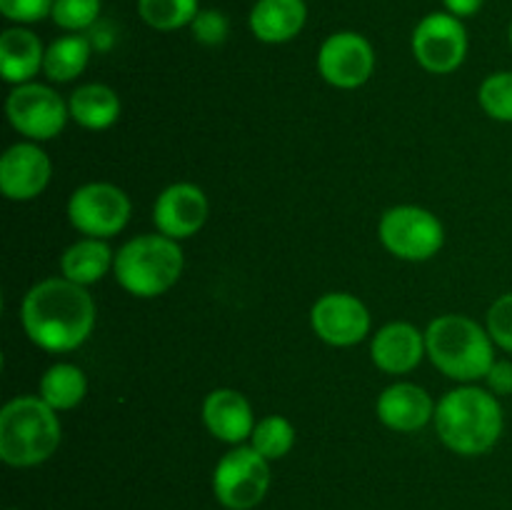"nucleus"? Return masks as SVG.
<instances>
[{
  "mask_svg": "<svg viewBox=\"0 0 512 510\" xmlns=\"http://www.w3.org/2000/svg\"><path fill=\"white\" fill-rule=\"evenodd\" d=\"M25 335L48 353H70L95 328V300L68 278H45L25 293L20 308Z\"/></svg>",
  "mask_w": 512,
  "mask_h": 510,
  "instance_id": "obj_1",
  "label": "nucleus"
},
{
  "mask_svg": "<svg viewBox=\"0 0 512 510\" xmlns=\"http://www.w3.org/2000/svg\"><path fill=\"white\" fill-rule=\"evenodd\" d=\"M435 430L458 455H483L495 448L505 428L498 395L485 388H455L435 405Z\"/></svg>",
  "mask_w": 512,
  "mask_h": 510,
  "instance_id": "obj_2",
  "label": "nucleus"
},
{
  "mask_svg": "<svg viewBox=\"0 0 512 510\" xmlns=\"http://www.w3.org/2000/svg\"><path fill=\"white\" fill-rule=\"evenodd\" d=\"M60 420L40 395H18L0 410V460L10 468H35L55 455Z\"/></svg>",
  "mask_w": 512,
  "mask_h": 510,
  "instance_id": "obj_3",
  "label": "nucleus"
},
{
  "mask_svg": "<svg viewBox=\"0 0 512 510\" xmlns=\"http://www.w3.org/2000/svg\"><path fill=\"white\" fill-rule=\"evenodd\" d=\"M493 345L488 328L468 315H440L425 330L428 358L440 373L460 383H473L488 375L495 363Z\"/></svg>",
  "mask_w": 512,
  "mask_h": 510,
  "instance_id": "obj_4",
  "label": "nucleus"
},
{
  "mask_svg": "<svg viewBox=\"0 0 512 510\" xmlns=\"http://www.w3.org/2000/svg\"><path fill=\"white\" fill-rule=\"evenodd\" d=\"M185 255L178 240L163 233L138 235L115 253L113 273L123 290L135 298H158L180 280Z\"/></svg>",
  "mask_w": 512,
  "mask_h": 510,
  "instance_id": "obj_5",
  "label": "nucleus"
},
{
  "mask_svg": "<svg viewBox=\"0 0 512 510\" xmlns=\"http://www.w3.org/2000/svg\"><path fill=\"white\" fill-rule=\"evenodd\" d=\"M270 490V460L253 445H235L213 470V495L225 510H253Z\"/></svg>",
  "mask_w": 512,
  "mask_h": 510,
  "instance_id": "obj_6",
  "label": "nucleus"
},
{
  "mask_svg": "<svg viewBox=\"0 0 512 510\" xmlns=\"http://www.w3.org/2000/svg\"><path fill=\"white\" fill-rule=\"evenodd\" d=\"M380 243L400 260H430L445 243V230L438 215L420 205H395L385 210L378 225Z\"/></svg>",
  "mask_w": 512,
  "mask_h": 510,
  "instance_id": "obj_7",
  "label": "nucleus"
},
{
  "mask_svg": "<svg viewBox=\"0 0 512 510\" xmlns=\"http://www.w3.org/2000/svg\"><path fill=\"white\" fill-rule=\"evenodd\" d=\"M133 205L113 183H85L70 195L68 218L85 238H113L128 225Z\"/></svg>",
  "mask_w": 512,
  "mask_h": 510,
  "instance_id": "obj_8",
  "label": "nucleus"
},
{
  "mask_svg": "<svg viewBox=\"0 0 512 510\" xmlns=\"http://www.w3.org/2000/svg\"><path fill=\"white\" fill-rule=\"evenodd\" d=\"M413 55L433 75H448L463 65L468 55V30L463 20L443 13H428L413 30Z\"/></svg>",
  "mask_w": 512,
  "mask_h": 510,
  "instance_id": "obj_9",
  "label": "nucleus"
},
{
  "mask_svg": "<svg viewBox=\"0 0 512 510\" xmlns=\"http://www.w3.org/2000/svg\"><path fill=\"white\" fill-rule=\"evenodd\" d=\"M10 125L33 143L55 138L70 118L68 103L43 83L15 85L5 103Z\"/></svg>",
  "mask_w": 512,
  "mask_h": 510,
  "instance_id": "obj_10",
  "label": "nucleus"
},
{
  "mask_svg": "<svg viewBox=\"0 0 512 510\" xmlns=\"http://www.w3.org/2000/svg\"><path fill=\"white\" fill-rule=\"evenodd\" d=\"M318 70L325 83L353 90L370 80L375 70V50L365 35L340 30L328 35L318 50Z\"/></svg>",
  "mask_w": 512,
  "mask_h": 510,
  "instance_id": "obj_11",
  "label": "nucleus"
},
{
  "mask_svg": "<svg viewBox=\"0 0 512 510\" xmlns=\"http://www.w3.org/2000/svg\"><path fill=\"white\" fill-rule=\"evenodd\" d=\"M310 325L323 343L350 348L370 333V310L350 293H325L310 310Z\"/></svg>",
  "mask_w": 512,
  "mask_h": 510,
  "instance_id": "obj_12",
  "label": "nucleus"
},
{
  "mask_svg": "<svg viewBox=\"0 0 512 510\" xmlns=\"http://www.w3.org/2000/svg\"><path fill=\"white\" fill-rule=\"evenodd\" d=\"M210 215L208 195L193 183L168 185L153 205V223L158 233L173 240L193 238Z\"/></svg>",
  "mask_w": 512,
  "mask_h": 510,
  "instance_id": "obj_13",
  "label": "nucleus"
},
{
  "mask_svg": "<svg viewBox=\"0 0 512 510\" xmlns=\"http://www.w3.org/2000/svg\"><path fill=\"white\" fill-rule=\"evenodd\" d=\"M53 163L40 145L15 143L0 158V190L8 200H33L48 188Z\"/></svg>",
  "mask_w": 512,
  "mask_h": 510,
  "instance_id": "obj_14",
  "label": "nucleus"
},
{
  "mask_svg": "<svg viewBox=\"0 0 512 510\" xmlns=\"http://www.w3.org/2000/svg\"><path fill=\"white\" fill-rule=\"evenodd\" d=\"M203 423L215 440L243 445L255 430L253 408L240 390L215 388L203 400Z\"/></svg>",
  "mask_w": 512,
  "mask_h": 510,
  "instance_id": "obj_15",
  "label": "nucleus"
},
{
  "mask_svg": "<svg viewBox=\"0 0 512 510\" xmlns=\"http://www.w3.org/2000/svg\"><path fill=\"white\" fill-rule=\"evenodd\" d=\"M423 355H428L425 333H420L413 323H403V320L383 325L370 343L373 363L390 375H405L415 370Z\"/></svg>",
  "mask_w": 512,
  "mask_h": 510,
  "instance_id": "obj_16",
  "label": "nucleus"
},
{
  "mask_svg": "<svg viewBox=\"0 0 512 510\" xmlns=\"http://www.w3.org/2000/svg\"><path fill=\"white\" fill-rule=\"evenodd\" d=\"M380 423L398 433H415L435 418V403L428 390L415 383H395L380 393L375 405Z\"/></svg>",
  "mask_w": 512,
  "mask_h": 510,
  "instance_id": "obj_17",
  "label": "nucleus"
},
{
  "mask_svg": "<svg viewBox=\"0 0 512 510\" xmlns=\"http://www.w3.org/2000/svg\"><path fill=\"white\" fill-rule=\"evenodd\" d=\"M308 23V3L305 0H255L250 8V33L268 45L288 43L298 38Z\"/></svg>",
  "mask_w": 512,
  "mask_h": 510,
  "instance_id": "obj_18",
  "label": "nucleus"
},
{
  "mask_svg": "<svg viewBox=\"0 0 512 510\" xmlns=\"http://www.w3.org/2000/svg\"><path fill=\"white\" fill-rule=\"evenodd\" d=\"M45 45L38 35L25 25L5 28L0 35V73L5 83L23 85L33 83L35 75L43 70Z\"/></svg>",
  "mask_w": 512,
  "mask_h": 510,
  "instance_id": "obj_19",
  "label": "nucleus"
},
{
  "mask_svg": "<svg viewBox=\"0 0 512 510\" xmlns=\"http://www.w3.org/2000/svg\"><path fill=\"white\" fill-rule=\"evenodd\" d=\"M113 265L115 253L103 238H83L60 255L63 278L73 280V283L83 285V288L103 280L105 273L113 270Z\"/></svg>",
  "mask_w": 512,
  "mask_h": 510,
  "instance_id": "obj_20",
  "label": "nucleus"
},
{
  "mask_svg": "<svg viewBox=\"0 0 512 510\" xmlns=\"http://www.w3.org/2000/svg\"><path fill=\"white\" fill-rule=\"evenodd\" d=\"M70 118L85 130H108L120 118V98L103 83H85L70 95Z\"/></svg>",
  "mask_w": 512,
  "mask_h": 510,
  "instance_id": "obj_21",
  "label": "nucleus"
},
{
  "mask_svg": "<svg viewBox=\"0 0 512 510\" xmlns=\"http://www.w3.org/2000/svg\"><path fill=\"white\" fill-rule=\"evenodd\" d=\"M90 55H93V43H90L88 35H60L45 48L43 73L53 83H70L88 68Z\"/></svg>",
  "mask_w": 512,
  "mask_h": 510,
  "instance_id": "obj_22",
  "label": "nucleus"
},
{
  "mask_svg": "<svg viewBox=\"0 0 512 510\" xmlns=\"http://www.w3.org/2000/svg\"><path fill=\"white\" fill-rule=\"evenodd\" d=\"M88 393L85 373L73 363H55L40 378V398L58 413V410H73L83 403Z\"/></svg>",
  "mask_w": 512,
  "mask_h": 510,
  "instance_id": "obj_23",
  "label": "nucleus"
},
{
  "mask_svg": "<svg viewBox=\"0 0 512 510\" xmlns=\"http://www.w3.org/2000/svg\"><path fill=\"white\" fill-rule=\"evenodd\" d=\"M200 13V0H138V15L153 30L190 28Z\"/></svg>",
  "mask_w": 512,
  "mask_h": 510,
  "instance_id": "obj_24",
  "label": "nucleus"
},
{
  "mask_svg": "<svg viewBox=\"0 0 512 510\" xmlns=\"http://www.w3.org/2000/svg\"><path fill=\"white\" fill-rule=\"evenodd\" d=\"M250 445L263 455L265 460H280L293 450L295 445V428L283 415H268L260 423H255Z\"/></svg>",
  "mask_w": 512,
  "mask_h": 510,
  "instance_id": "obj_25",
  "label": "nucleus"
},
{
  "mask_svg": "<svg viewBox=\"0 0 512 510\" xmlns=\"http://www.w3.org/2000/svg\"><path fill=\"white\" fill-rule=\"evenodd\" d=\"M485 113L500 123H512V70L490 73L478 90Z\"/></svg>",
  "mask_w": 512,
  "mask_h": 510,
  "instance_id": "obj_26",
  "label": "nucleus"
},
{
  "mask_svg": "<svg viewBox=\"0 0 512 510\" xmlns=\"http://www.w3.org/2000/svg\"><path fill=\"white\" fill-rule=\"evenodd\" d=\"M100 10H103V0H55L50 18L68 33H83L98 23Z\"/></svg>",
  "mask_w": 512,
  "mask_h": 510,
  "instance_id": "obj_27",
  "label": "nucleus"
},
{
  "mask_svg": "<svg viewBox=\"0 0 512 510\" xmlns=\"http://www.w3.org/2000/svg\"><path fill=\"white\" fill-rule=\"evenodd\" d=\"M193 30V38L200 45H223L230 35V20L228 15L220 13L215 8H200V13L195 15V20L190 23Z\"/></svg>",
  "mask_w": 512,
  "mask_h": 510,
  "instance_id": "obj_28",
  "label": "nucleus"
},
{
  "mask_svg": "<svg viewBox=\"0 0 512 510\" xmlns=\"http://www.w3.org/2000/svg\"><path fill=\"white\" fill-rule=\"evenodd\" d=\"M490 338L495 345L512 353V293L500 295L488 310V320H485Z\"/></svg>",
  "mask_w": 512,
  "mask_h": 510,
  "instance_id": "obj_29",
  "label": "nucleus"
},
{
  "mask_svg": "<svg viewBox=\"0 0 512 510\" xmlns=\"http://www.w3.org/2000/svg\"><path fill=\"white\" fill-rule=\"evenodd\" d=\"M55 0H0V13L15 25H33L50 18Z\"/></svg>",
  "mask_w": 512,
  "mask_h": 510,
  "instance_id": "obj_30",
  "label": "nucleus"
},
{
  "mask_svg": "<svg viewBox=\"0 0 512 510\" xmlns=\"http://www.w3.org/2000/svg\"><path fill=\"white\" fill-rule=\"evenodd\" d=\"M488 390L495 395H512V363L510 360H495L493 368L485 375Z\"/></svg>",
  "mask_w": 512,
  "mask_h": 510,
  "instance_id": "obj_31",
  "label": "nucleus"
},
{
  "mask_svg": "<svg viewBox=\"0 0 512 510\" xmlns=\"http://www.w3.org/2000/svg\"><path fill=\"white\" fill-rule=\"evenodd\" d=\"M445 10L455 18H473V15L480 13V8L485 5V0H443Z\"/></svg>",
  "mask_w": 512,
  "mask_h": 510,
  "instance_id": "obj_32",
  "label": "nucleus"
},
{
  "mask_svg": "<svg viewBox=\"0 0 512 510\" xmlns=\"http://www.w3.org/2000/svg\"><path fill=\"white\" fill-rule=\"evenodd\" d=\"M508 38H510V45H512V23H510V30H508Z\"/></svg>",
  "mask_w": 512,
  "mask_h": 510,
  "instance_id": "obj_33",
  "label": "nucleus"
},
{
  "mask_svg": "<svg viewBox=\"0 0 512 510\" xmlns=\"http://www.w3.org/2000/svg\"><path fill=\"white\" fill-rule=\"evenodd\" d=\"M8 510H20V508H8Z\"/></svg>",
  "mask_w": 512,
  "mask_h": 510,
  "instance_id": "obj_34",
  "label": "nucleus"
}]
</instances>
